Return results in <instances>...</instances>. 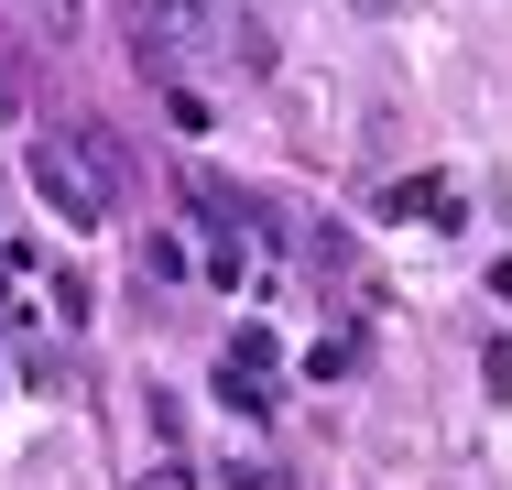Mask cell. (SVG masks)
Listing matches in <instances>:
<instances>
[{
  "label": "cell",
  "instance_id": "2",
  "mask_svg": "<svg viewBox=\"0 0 512 490\" xmlns=\"http://www.w3.org/2000/svg\"><path fill=\"white\" fill-rule=\"evenodd\" d=\"M273 382H284V338H273V327H240V338L218 349V403L251 414V425H273Z\"/></svg>",
  "mask_w": 512,
  "mask_h": 490
},
{
  "label": "cell",
  "instance_id": "8",
  "mask_svg": "<svg viewBox=\"0 0 512 490\" xmlns=\"http://www.w3.org/2000/svg\"><path fill=\"white\" fill-rule=\"evenodd\" d=\"M349 11H404V0H349Z\"/></svg>",
  "mask_w": 512,
  "mask_h": 490
},
{
  "label": "cell",
  "instance_id": "1",
  "mask_svg": "<svg viewBox=\"0 0 512 490\" xmlns=\"http://www.w3.org/2000/svg\"><path fill=\"white\" fill-rule=\"evenodd\" d=\"M120 142H109L99 120H44L33 131V196L66 218V229H109L120 218Z\"/></svg>",
  "mask_w": 512,
  "mask_h": 490
},
{
  "label": "cell",
  "instance_id": "4",
  "mask_svg": "<svg viewBox=\"0 0 512 490\" xmlns=\"http://www.w3.org/2000/svg\"><path fill=\"white\" fill-rule=\"evenodd\" d=\"M142 273H153V284H186V273H197L186 229H153V240H142Z\"/></svg>",
  "mask_w": 512,
  "mask_h": 490
},
{
  "label": "cell",
  "instance_id": "5",
  "mask_svg": "<svg viewBox=\"0 0 512 490\" xmlns=\"http://www.w3.org/2000/svg\"><path fill=\"white\" fill-rule=\"evenodd\" d=\"M218 480H229V490H295V480H284V469H240V458H229Z\"/></svg>",
  "mask_w": 512,
  "mask_h": 490
},
{
  "label": "cell",
  "instance_id": "7",
  "mask_svg": "<svg viewBox=\"0 0 512 490\" xmlns=\"http://www.w3.org/2000/svg\"><path fill=\"white\" fill-rule=\"evenodd\" d=\"M142 490H186V458H164V469H153V480H142Z\"/></svg>",
  "mask_w": 512,
  "mask_h": 490
},
{
  "label": "cell",
  "instance_id": "6",
  "mask_svg": "<svg viewBox=\"0 0 512 490\" xmlns=\"http://www.w3.org/2000/svg\"><path fill=\"white\" fill-rule=\"evenodd\" d=\"M480 382H491V392H502V403H512V338H502V349H491V360H480Z\"/></svg>",
  "mask_w": 512,
  "mask_h": 490
},
{
  "label": "cell",
  "instance_id": "3",
  "mask_svg": "<svg viewBox=\"0 0 512 490\" xmlns=\"http://www.w3.org/2000/svg\"><path fill=\"white\" fill-rule=\"evenodd\" d=\"M306 371H316V382H349V371H360V316H338V327L316 338V349H306Z\"/></svg>",
  "mask_w": 512,
  "mask_h": 490
}]
</instances>
